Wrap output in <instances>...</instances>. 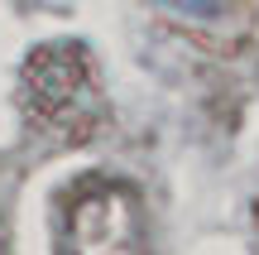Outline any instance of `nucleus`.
Masks as SVG:
<instances>
[{"mask_svg":"<svg viewBox=\"0 0 259 255\" xmlns=\"http://www.w3.org/2000/svg\"><path fill=\"white\" fill-rule=\"evenodd\" d=\"M19 101H24V116L34 125L63 135L67 144H87L106 121V101H101L92 53H87V44H72V39L38 44L24 58Z\"/></svg>","mask_w":259,"mask_h":255,"instance_id":"obj_1","label":"nucleus"},{"mask_svg":"<svg viewBox=\"0 0 259 255\" xmlns=\"http://www.w3.org/2000/svg\"><path fill=\"white\" fill-rule=\"evenodd\" d=\"M63 255H144V202L120 178H87L63 217Z\"/></svg>","mask_w":259,"mask_h":255,"instance_id":"obj_2","label":"nucleus"},{"mask_svg":"<svg viewBox=\"0 0 259 255\" xmlns=\"http://www.w3.org/2000/svg\"><path fill=\"white\" fill-rule=\"evenodd\" d=\"M158 5L173 10V15H187V19H221L231 0H158Z\"/></svg>","mask_w":259,"mask_h":255,"instance_id":"obj_3","label":"nucleus"},{"mask_svg":"<svg viewBox=\"0 0 259 255\" xmlns=\"http://www.w3.org/2000/svg\"><path fill=\"white\" fill-rule=\"evenodd\" d=\"M0 255H10V236H5V217H0Z\"/></svg>","mask_w":259,"mask_h":255,"instance_id":"obj_4","label":"nucleus"}]
</instances>
